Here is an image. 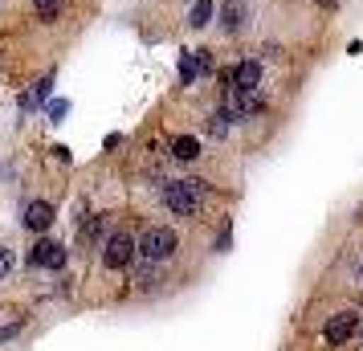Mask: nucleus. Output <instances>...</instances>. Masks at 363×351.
<instances>
[{
    "label": "nucleus",
    "instance_id": "nucleus-1",
    "mask_svg": "<svg viewBox=\"0 0 363 351\" xmlns=\"http://www.w3.org/2000/svg\"><path fill=\"white\" fill-rule=\"evenodd\" d=\"M164 201L172 213H180V217H192L200 204H204V184L200 180H172L164 192Z\"/></svg>",
    "mask_w": 363,
    "mask_h": 351
},
{
    "label": "nucleus",
    "instance_id": "nucleus-2",
    "mask_svg": "<svg viewBox=\"0 0 363 351\" xmlns=\"http://www.w3.org/2000/svg\"><path fill=\"white\" fill-rule=\"evenodd\" d=\"M135 237L131 233H115L111 241H106V250H102V266L106 269H127L135 262Z\"/></svg>",
    "mask_w": 363,
    "mask_h": 351
},
{
    "label": "nucleus",
    "instance_id": "nucleus-3",
    "mask_svg": "<svg viewBox=\"0 0 363 351\" xmlns=\"http://www.w3.org/2000/svg\"><path fill=\"white\" fill-rule=\"evenodd\" d=\"M139 253H143L147 262H167V257L176 253V233H172V229H147L143 241H139Z\"/></svg>",
    "mask_w": 363,
    "mask_h": 351
},
{
    "label": "nucleus",
    "instance_id": "nucleus-4",
    "mask_svg": "<svg viewBox=\"0 0 363 351\" xmlns=\"http://www.w3.org/2000/svg\"><path fill=\"white\" fill-rule=\"evenodd\" d=\"M220 82H225V90H257L262 66H257V62H241V66H233L229 74H220Z\"/></svg>",
    "mask_w": 363,
    "mask_h": 351
},
{
    "label": "nucleus",
    "instance_id": "nucleus-5",
    "mask_svg": "<svg viewBox=\"0 0 363 351\" xmlns=\"http://www.w3.org/2000/svg\"><path fill=\"white\" fill-rule=\"evenodd\" d=\"M29 266H45V269H62L66 266V250L57 241H37L29 253Z\"/></svg>",
    "mask_w": 363,
    "mask_h": 351
},
{
    "label": "nucleus",
    "instance_id": "nucleus-6",
    "mask_svg": "<svg viewBox=\"0 0 363 351\" xmlns=\"http://www.w3.org/2000/svg\"><path fill=\"white\" fill-rule=\"evenodd\" d=\"M25 229H33V233H45L53 225V204H45V201H33L29 208H25Z\"/></svg>",
    "mask_w": 363,
    "mask_h": 351
},
{
    "label": "nucleus",
    "instance_id": "nucleus-7",
    "mask_svg": "<svg viewBox=\"0 0 363 351\" xmlns=\"http://www.w3.org/2000/svg\"><path fill=\"white\" fill-rule=\"evenodd\" d=\"M355 327H359V318H355V315H335V318L327 323V343H330V347L347 343V339L355 335Z\"/></svg>",
    "mask_w": 363,
    "mask_h": 351
},
{
    "label": "nucleus",
    "instance_id": "nucleus-8",
    "mask_svg": "<svg viewBox=\"0 0 363 351\" xmlns=\"http://www.w3.org/2000/svg\"><path fill=\"white\" fill-rule=\"evenodd\" d=\"M220 17H225V29H241V21H245V4H241V0H225Z\"/></svg>",
    "mask_w": 363,
    "mask_h": 351
},
{
    "label": "nucleus",
    "instance_id": "nucleus-9",
    "mask_svg": "<svg viewBox=\"0 0 363 351\" xmlns=\"http://www.w3.org/2000/svg\"><path fill=\"white\" fill-rule=\"evenodd\" d=\"M172 155H176V160H196V155H200V143L192 139V135H180V139L172 143Z\"/></svg>",
    "mask_w": 363,
    "mask_h": 351
},
{
    "label": "nucleus",
    "instance_id": "nucleus-10",
    "mask_svg": "<svg viewBox=\"0 0 363 351\" xmlns=\"http://www.w3.org/2000/svg\"><path fill=\"white\" fill-rule=\"evenodd\" d=\"M208 17H213V0H196V4H192V17H188V25H192V29H204V25H208Z\"/></svg>",
    "mask_w": 363,
    "mask_h": 351
},
{
    "label": "nucleus",
    "instance_id": "nucleus-11",
    "mask_svg": "<svg viewBox=\"0 0 363 351\" xmlns=\"http://www.w3.org/2000/svg\"><path fill=\"white\" fill-rule=\"evenodd\" d=\"M196 74H200L196 53H184V57H180V82H184V86H192V82H196Z\"/></svg>",
    "mask_w": 363,
    "mask_h": 351
},
{
    "label": "nucleus",
    "instance_id": "nucleus-12",
    "mask_svg": "<svg viewBox=\"0 0 363 351\" xmlns=\"http://www.w3.org/2000/svg\"><path fill=\"white\" fill-rule=\"evenodd\" d=\"M33 4H37V17L41 21H53L62 13V0H33Z\"/></svg>",
    "mask_w": 363,
    "mask_h": 351
},
{
    "label": "nucleus",
    "instance_id": "nucleus-13",
    "mask_svg": "<svg viewBox=\"0 0 363 351\" xmlns=\"http://www.w3.org/2000/svg\"><path fill=\"white\" fill-rule=\"evenodd\" d=\"M9 274H13V250H4V245H0V282H4Z\"/></svg>",
    "mask_w": 363,
    "mask_h": 351
},
{
    "label": "nucleus",
    "instance_id": "nucleus-14",
    "mask_svg": "<svg viewBox=\"0 0 363 351\" xmlns=\"http://www.w3.org/2000/svg\"><path fill=\"white\" fill-rule=\"evenodd\" d=\"M66 111H69V102H66V99H62V102H50V118H62Z\"/></svg>",
    "mask_w": 363,
    "mask_h": 351
}]
</instances>
